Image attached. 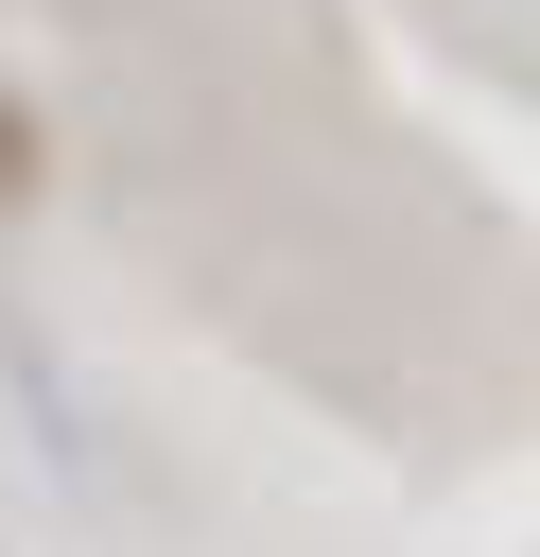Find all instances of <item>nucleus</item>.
<instances>
[{
    "mask_svg": "<svg viewBox=\"0 0 540 557\" xmlns=\"http://www.w3.org/2000/svg\"><path fill=\"white\" fill-rule=\"evenodd\" d=\"M35 191H52V122H35V104H17V87H0V226H17V209H35Z\"/></svg>",
    "mask_w": 540,
    "mask_h": 557,
    "instance_id": "1",
    "label": "nucleus"
}]
</instances>
